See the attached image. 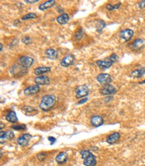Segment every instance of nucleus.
Instances as JSON below:
<instances>
[{
	"mask_svg": "<svg viewBox=\"0 0 145 166\" xmlns=\"http://www.w3.org/2000/svg\"><path fill=\"white\" fill-rule=\"evenodd\" d=\"M56 103V97L54 95H46L42 97L39 107L44 111H48L54 107Z\"/></svg>",
	"mask_w": 145,
	"mask_h": 166,
	"instance_id": "nucleus-1",
	"label": "nucleus"
},
{
	"mask_svg": "<svg viewBox=\"0 0 145 166\" xmlns=\"http://www.w3.org/2000/svg\"><path fill=\"white\" fill-rule=\"evenodd\" d=\"M82 158L84 160V165L86 166H96L97 163L96 158L88 150L80 151Z\"/></svg>",
	"mask_w": 145,
	"mask_h": 166,
	"instance_id": "nucleus-2",
	"label": "nucleus"
},
{
	"mask_svg": "<svg viewBox=\"0 0 145 166\" xmlns=\"http://www.w3.org/2000/svg\"><path fill=\"white\" fill-rule=\"evenodd\" d=\"M88 87L86 85H81L77 86L75 89V93H76V97L77 98H82L88 96L89 94Z\"/></svg>",
	"mask_w": 145,
	"mask_h": 166,
	"instance_id": "nucleus-3",
	"label": "nucleus"
},
{
	"mask_svg": "<svg viewBox=\"0 0 145 166\" xmlns=\"http://www.w3.org/2000/svg\"><path fill=\"white\" fill-rule=\"evenodd\" d=\"M34 60L32 57H28V56H22L19 59V64H20L22 67L25 69L30 67L34 64Z\"/></svg>",
	"mask_w": 145,
	"mask_h": 166,
	"instance_id": "nucleus-4",
	"label": "nucleus"
},
{
	"mask_svg": "<svg viewBox=\"0 0 145 166\" xmlns=\"http://www.w3.org/2000/svg\"><path fill=\"white\" fill-rule=\"evenodd\" d=\"M117 92L116 88L114 85L111 84L106 85H103V87L100 90V93L103 95H113Z\"/></svg>",
	"mask_w": 145,
	"mask_h": 166,
	"instance_id": "nucleus-5",
	"label": "nucleus"
},
{
	"mask_svg": "<svg viewBox=\"0 0 145 166\" xmlns=\"http://www.w3.org/2000/svg\"><path fill=\"white\" fill-rule=\"evenodd\" d=\"M96 79L98 83L103 85H109L112 81L111 76L108 74H100L97 76Z\"/></svg>",
	"mask_w": 145,
	"mask_h": 166,
	"instance_id": "nucleus-6",
	"label": "nucleus"
},
{
	"mask_svg": "<svg viewBox=\"0 0 145 166\" xmlns=\"http://www.w3.org/2000/svg\"><path fill=\"white\" fill-rule=\"evenodd\" d=\"M32 138V135L29 134H25L20 136L17 139L18 145L22 147H26L29 144L30 139Z\"/></svg>",
	"mask_w": 145,
	"mask_h": 166,
	"instance_id": "nucleus-7",
	"label": "nucleus"
},
{
	"mask_svg": "<svg viewBox=\"0 0 145 166\" xmlns=\"http://www.w3.org/2000/svg\"><path fill=\"white\" fill-rule=\"evenodd\" d=\"M40 91V88L39 85H31L30 87L25 88L24 90V94L27 96L29 95H33L36 94V93H39Z\"/></svg>",
	"mask_w": 145,
	"mask_h": 166,
	"instance_id": "nucleus-8",
	"label": "nucleus"
},
{
	"mask_svg": "<svg viewBox=\"0 0 145 166\" xmlns=\"http://www.w3.org/2000/svg\"><path fill=\"white\" fill-rule=\"evenodd\" d=\"M14 137V134L12 131L8 130L6 132L1 131V135H0V139H1V143H4L8 140H11Z\"/></svg>",
	"mask_w": 145,
	"mask_h": 166,
	"instance_id": "nucleus-9",
	"label": "nucleus"
},
{
	"mask_svg": "<svg viewBox=\"0 0 145 166\" xmlns=\"http://www.w3.org/2000/svg\"><path fill=\"white\" fill-rule=\"evenodd\" d=\"M34 82L37 85H45L50 83V79L46 76H38L34 79Z\"/></svg>",
	"mask_w": 145,
	"mask_h": 166,
	"instance_id": "nucleus-10",
	"label": "nucleus"
},
{
	"mask_svg": "<svg viewBox=\"0 0 145 166\" xmlns=\"http://www.w3.org/2000/svg\"><path fill=\"white\" fill-rule=\"evenodd\" d=\"M74 56L72 54H68L65 55L61 61L60 64L63 67H68L74 64Z\"/></svg>",
	"mask_w": 145,
	"mask_h": 166,
	"instance_id": "nucleus-11",
	"label": "nucleus"
},
{
	"mask_svg": "<svg viewBox=\"0 0 145 166\" xmlns=\"http://www.w3.org/2000/svg\"><path fill=\"white\" fill-rule=\"evenodd\" d=\"M144 46V41L142 39H137L130 45V48L132 50H139Z\"/></svg>",
	"mask_w": 145,
	"mask_h": 166,
	"instance_id": "nucleus-12",
	"label": "nucleus"
},
{
	"mask_svg": "<svg viewBox=\"0 0 145 166\" xmlns=\"http://www.w3.org/2000/svg\"><path fill=\"white\" fill-rule=\"evenodd\" d=\"M133 35H134V32L132 31V29H126L122 31L120 34V37L124 40H125L126 41H129L130 39L132 38Z\"/></svg>",
	"mask_w": 145,
	"mask_h": 166,
	"instance_id": "nucleus-13",
	"label": "nucleus"
},
{
	"mask_svg": "<svg viewBox=\"0 0 145 166\" xmlns=\"http://www.w3.org/2000/svg\"><path fill=\"white\" fill-rule=\"evenodd\" d=\"M113 64L114 63H112L108 58H107L106 60H98L96 62L97 65L102 69L109 68V67L112 66Z\"/></svg>",
	"mask_w": 145,
	"mask_h": 166,
	"instance_id": "nucleus-14",
	"label": "nucleus"
},
{
	"mask_svg": "<svg viewBox=\"0 0 145 166\" xmlns=\"http://www.w3.org/2000/svg\"><path fill=\"white\" fill-rule=\"evenodd\" d=\"M91 124H92L94 127H98L101 126L103 123H104V120L101 116H94L91 118L90 120Z\"/></svg>",
	"mask_w": 145,
	"mask_h": 166,
	"instance_id": "nucleus-15",
	"label": "nucleus"
},
{
	"mask_svg": "<svg viewBox=\"0 0 145 166\" xmlns=\"http://www.w3.org/2000/svg\"><path fill=\"white\" fill-rule=\"evenodd\" d=\"M68 159V153L65 152V151H62V152H60L56 156V161L58 164H64V163L67 162Z\"/></svg>",
	"mask_w": 145,
	"mask_h": 166,
	"instance_id": "nucleus-16",
	"label": "nucleus"
},
{
	"mask_svg": "<svg viewBox=\"0 0 145 166\" xmlns=\"http://www.w3.org/2000/svg\"><path fill=\"white\" fill-rule=\"evenodd\" d=\"M120 137V134L118 132H114L111 135H110L108 137H107L106 141L108 144H114L116 143L118 141Z\"/></svg>",
	"mask_w": 145,
	"mask_h": 166,
	"instance_id": "nucleus-17",
	"label": "nucleus"
},
{
	"mask_svg": "<svg viewBox=\"0 0 145 166\" xmlns=\"http://www.w3.org/2000/svg\"><path fill=\"white\" fill-rule=\"evenodd\" d=\"M45 55L48 59H50L51 60H55L56 59H57L58 57V51L53 50V49H48L46 51Z\"/></svg>",
	"mask_w": 145,
	"mask_h": 166,
	"instance_id": "nucleus-18",
	"label": "nucleus"
},
{
	"mask_svg": "<svg viewBox=\"0 0 145 166\" xmlns=\"http://www.w3.org/2000/svg\"><path fill=\"white\" fill-rule=\"evenodd\" d=\"M55 4H56V1H54V0H49V1L44 2V3L39 5V9L41 11L46 10V9H48L49 8H52Z\"/></svg>",
	"mask_w": 145,
	"mask_h": 166,
	"instance_id": "nucleus-19",
	"label": "nucleus"
},
{
	"mask_svg": "<svg viewBox=\"0 0 145 166\" xmlns=\"http://www.w3.org/2000/svg\"><path fill=\"white\" fill-rule=\"evenodd\" d=\"M56 20H57L58 23L61 25L66 24L70 20V16L67 13H62V15L58 16Z\"/></svg>",
	"mask_w": 145,
	"mask_h": 166,
	"instance_id": "nucleus-20",
	"label": "nucleus"
},
{
	"mask_svg": "<svg viewBox=\"0 0 145 166\" xmlns=\"http://www.w3.org/2000/svg\"><path fill=\"white\" fill-rule=\"evenodd\" d=\"M22 111L23 113L27 116H34L37 113L36 112H37L36 108L31 106H24L22 108Z\"/></svg>",
	"mask_w": 145,
	"mask_h": 166,
	"instance_id": "nucleus-21",
	"label": "nucleus"
},
{
	"mask_svg": "<svg viewBox=\"0 0 145 166\" xmlns=\"http://www.w3.org/2000/svg\"><path fill=\"white\" fill-rule=\"evenodd\" d=\"M6 118L7 121H9V122H11L13 123L18 122V121L17 115H16V113L14 111H9V113L7 114Z\"/></svg>",
	"mask_w": 145,
	"mask_h": 166,
	"instance_id": "nucleus-22",
	"label": "nucleus"
},
{
	"mask_svg": "<svg viewBox=\"0 0 145 166\" xmlns=\"http://www.w3.org/2000/svg\"><path fill=\"white\" fill-rule=\"evenodd\" d=\"M51 68L50 67H37L36 69L34 70V74L36 76H39V75L48 73L51 71Z\"/></svg>",
	"mask_w": 145,
	"mask_h": 166,
	"instance_id": "nucleus-23",
	"label": "nucleus"
},
{
	"mask_svg": "<svg viewBox=\"0 0 145 166\" xmlns=\"http://www.w3.org/2000/svg\"><path fill=\"white\" fill-rule=\"evenodd\" d=\"M145 74V68H140L135 69L131 73V76L136 78H140Z\"/></svg>",
	"mask_w": 145,
	"mask_h": 166,
	"instance_id": "nucleus-24",
	"label": "nucleus"
},
{
	"mask_svg": "<svg viewBox=\"0 0 145 166\" xmlns=\"http://www.w3.org/2000/svg\"><path fill=\"white\" fill-rule=\"evenodd\" d=\"M106 26V23H104V21L102 20H98V22L96 23V29L98 32H100Z\"/></svg>",
	"mask_w": 145,
	"mask_h": 166,
	"instance_id": "nucleus-25",
	"label": "nucleus"
},
{
	"mask_svg": "<svg viewBox=\"0 0 145 166\" xmlns=\"http://www.w3.org/2000/svg\"><path fill=\"white\" fill-rule=\"evenodd\" d=\"M37 18V14L35 13H27L26 15H23L22 17V20H31V19H35Z\"/></svg>",
	"mask_w": 145,
	"mask_h": 166,
	"instance_id": "nucleus-26",
	"label": "nucleus"
},
{
	"mask_svg": "<svg viewBox=\"0 0 145 166\" xmlns=\"http://www.w3.org/2000/svg\"><path fill=\"white\" fill-rule=\"evenodd\" d=\"M83 36H84V31L82 28H80L78 32H77L76 33H75L74 39H76V40H78V39H80L82 38Z\"/></svg>",
	"mask_w": 145,
	"mask_h": 166,
	"instance_id": "nucleus-27",
	"label": "nucleus"
},
{
	"mask_svg": "<svg viewBox=\"0 0 145 166\" xmlns=\"http://www.w3.org/2000/svg\"><path fill=\"white\" fill-rule=\"evenodd\" d=\"M11 128H13L15 130H24L26 128V125L25 124H17L13 125L11 126Z\"/></svg>",
	"mask_w": 145,
	"mask_h": 166,
	"instance_id": "nucleus-28",
	"label": "nucleus"
},
{
	"mask_svg": "<svg viewBox=\"0 0 145 166\" xmlns=\"http://www.w3.org/2000/svg\"><path fill=\"white\" fill-rule=\"evenodd\" d=\"M121 6V3H118L115 6H112L111 4H107L106 5V9H108L109 11H112V10H114V9H118L120 8V6Z\"/></svg>",
	"mask_w": 145,
	"mask_h": 166,
	"instance_id": "nucleus-29",
	"label": "nucleus"
},
{
	"mask_svg": "<svg viewBox=\"0 0 145 166\" xmlns=\"http://www.w3.org/2000/svg\"><path fill=\"white\" fill-rule=\"evenodd\" d=\"M22 41L23 43L25 44V45H30V44H31L32 43V39L28 36H25L24 37H23L22 39Z\"/></svg>",
	"mask_w": 145,
	"mask_h": 166,
	"instance_id": "nucleus-30",
	"label": "nucleus"
},
{
	"mask_svg": "<svg viewBox=\"0 0 145 166\" xmlns=\"http://www.w3.org/2000/svg\"><path fill=\"white\" fill-rule=\"evenodd\" d=\"M108 59L111 60L112 63H114L118 61V57L116 53H113V54H112L111 56H110V57H108Z\"/></svg>",
	"mask_w": 145,
	"mask_h": 166,
	"instance_id": "nucleus-31",
	"label": "nucleus"
},
{
	"mask_svg": "<svg viewBox=\"0 0 145 166\" xmlns=\"http://www.w3.org/2000/svg\"><path fill=\"white\" fill-rule=\"evenodd\" d=\"M46 157V155L45 153H40L37 155V159H38L39 161H41V162H43V161L45 160Z\"/></svg>",
	"mask_w": 145,
	"mask_h": 166,
	"instance_id": "nucleus-32",
	"label": "nucleus"
},
{
	"mask_svg": "<svg viewBox=\"0 0 145 166\" xmlns=\"http://www.w3.org/2000/svg\"><path fill=\"white\" fill-rule=\"evenodd\" d=\"M48 140L49 141H50V143H51V145H53V144L55 143V142L56 141V139L55 137H48Z\"/></svg>",
	"mask_w": 145,
	"mask_h": 166,
	"instance_id": "nucleus-33",
	"label": "nucleus"
},
{
	"mask_svg": "<svg viewBox=\"0 0 145 166\" xmlns=\"http://www.w3.org/2000/svg\"><path fill=\"white\" fill-rule=\"evenodd\" d=\"M88 100V97H85V98H84L83 99H82L81 101H80L78 104H77V105H80V104H84V103L86 102Z\"/></svg>",
	"mask_w": 145,
	"mask_h": 166,
	"instance_id": "nucleus-34",
	"label": "nucleus"
},
{
	"mask_svg": "<svg viewBox=\"0 0 145 166\" xmlns=\"http://www.w3.org/2000/svg\"><path fill=\"white\" fill-rule=\"evenodd\" d=\"M139 8L140 9H143L145 8V0L144 1H140V3H139Z\"/></svg>",
	"mask_w": 145,
	"mask_h": 166,
	"instance_id": "nucleus-35",
	"label": "nucleus"
},
{
	"mask_svg": "<svg viewBox=\"0 0 145 166\" xmlns=\"http://www.w3.org/2000/svg\"><path fill=\"white\" fill-rule=\"evenodd\" d=\"M39 0H25V2L27 4H35L38 2Z\"/></svg>",
	"mask_w": 145,
	"mask_h": 166,
	"instance_id": "nucleus-36",
	"label": "nucleus"
},
{
	"mask_svg": "<svg viewBox=\"0 0 145 166\" xmlns=\"http://www.w3.org/2000/svg\"><path fill=\"white\" fill-rule=\"evenodd\" d=\"M3 127H4V125H3V123L1 122V131L2 130H3Z\"/></svg>",
	"mask_w": 145,
	"mask_h": 166,
	"instance_id": "nucleus-37",
	"label": "nucleus"
},
{
	"mask_svg": "<svg viewBox=\"0 0 145 166\" xmlns=\"http://www.w3.org/2000/svg\"><path fill=\"white\" fill-rule=\"evenodd\" d=\"M0 46H1V50H1V51L2 50H3V44L0 43Z\"/></svg>",
	"mask_w": 145,
	"mask_h": 166,
	"instance_id": "nucleus-38",
	"label": "nucleus"
},
{
	"mask_svg": "<svg viewBox=\"0 0 145 166\" xmlns=\"http://www.w3.org/2000/svg\"><path fill=\"white\" fill-rule=\"evenodd\" d=\"M140 84H144V83L145 84V79H144V80L143 81H142V82H140Z\"/></svg>",
	"mask_w": 145,
	"mask_h": 166,
	"instance_id": "nucleus-39",
	"label": "nucleus"
},
{
	"mask_svg": "<svg viewBox=\"0 0 145 166\" xmlns=\"http://www.w3.org/2000/svg\"><path fill=\"white\" fill-rule=\"evenodd\" d=\"M2 157V151L1 150V158Z\"/></svg>",
	"mask_w": 145,
	"mask_h": 166,
	"instance_id": "nucleus-40",
	"label": "nucleus"
}]
</instances>
